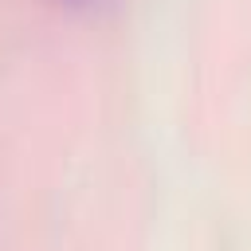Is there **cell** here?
Returning a JSON list of instances; mask_svg holds the SVG:
<instances>
[{
  "label": "cell",
  "mask_w": 251,
  "mask_h": 251,
  "mask_svg": "<svg viewBox=\"0 0 251 251\" xmlns=\"http://www.w3.org/2000/svg\"><path fill=\"white\" fill-rule=\"evenodd\" d=\"M63 4H71V8H90V4H98V0H63Z\"/></svg>",
  "instance_id": "obj_1"
}]
</instances>
